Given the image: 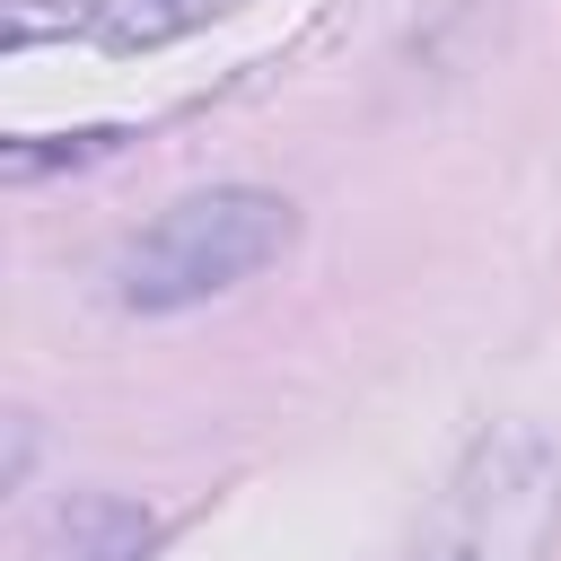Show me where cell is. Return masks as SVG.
Listing matches in <instances>:
<instances>
[{
	"label": "cell",
	"mask_w": 561,
	"mask_h": 561,
	"mask_svg": "<svg viewBox=\"0 0 561 561\" xmlns=\"http://www.w3.org/2000/svg\"><path fill=\"white\" fill-rule=\"evenodd\" d=\"M289 245H298V210L280 193H263V184H210V193L167 202L114 254V298L131 316H175V307H202V298L254 280Z\"/></svg>",
	"instance_id": "6da1fadb"
},
{
	"label": "cell",
	"mask_w": 561,
	"mask_h": 561,
	"mask_svg": "<svg viewBox=\"0 0 561 561\" xmlns=\"http://www.w3.org/2000/svg\"><path fill=\"white\" fill-rule=\"evenodd\" d=\"M131 140V123H79V131H18V140H0V175L9 184H35V175H53V167H96V158H114Z\"/></svg>",
	"instance_id": "5b68a950"
},
{
	"label": "cell",
	"mask_w": 561,
	"mask_h": 561,
	"mask_svg": "<svg viewBox=\"0 0 561 561\" xmlns=\"http://www.w3.org/2000/svg\"><path fill=\"white\" fill-rule=\"evenodd\" d=\"M158 517L123 491H61L44 508V552L53 561H149Z\"/></svg>",
	"instance_id": "3957f363"
},
{
	"label": "cell",
	"mask_w": 561,
	"mask_h": 561,
	"mask_svg": "<svg viewBox=\"0 0 561 561\" xmlns=\"http://www.w3.org/2000/svg\"><path fill=\"white\" fill-rule=\"evenodd\" d=\"M237 0H70V35L105 44V53H158L210 18H228Z\"/></svg>",
	"instance_id": "277c9868"
},
{
	"label": "cell",
	"mask_w": 561,
	"mask_h": 561,
	"mask_svg": "<svg viewBox=\"0 0 561 561\" xmlns=\"http://www.w3.org/2000/svg\"><path fill=\"white\" fill-rule=\"evenodd\" d=\"M561 535V447L535 421L473 438L421 561H543Z\"/></svg>",
	"instance_id": "7a4b0ae2"
}]
</instances>
